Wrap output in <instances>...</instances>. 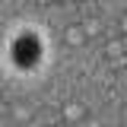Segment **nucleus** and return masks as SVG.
Wrapping results in <instances>:
<instances>
[{"instance_id": "nucleus-9", "label": "nucleus", "mask_w": 127, "mask_h": 127, "mask_svg": "<svg viewBox=\"0 0 127 127\" xmlns=\"http://www.w3.org/2000/svg\"><path fill=\"white\" fill-rule=\"evenodd\" d=\"M38 3H54V0H38Z\"/></svg>"}, {"instance_id": "nucleus-1", "label": "nucleus", "mask_w": 127, "mask_h": 127, "mask_svg": "<svg viewBox=\"0 0 127 127\" xmlns=\"http://www.w3.org/2000/svg\"><path fill=\"white\" fill-rule=\"evenodd\" d=\"M13 61H16L19 70H32L35 64L41 61V41H38L35 32L16 35V41H13Z\"/></svg>"}, {"instance_id": "nucleus-8", "label": "nucleus", "mask_w": 127, "mask_h": 127, "mask_svg": "<svg viewBox=\"0 0 127 127\" xmlns=\"http://www.w3.org/2000/svg\"><path fill=\"white\" fill-rule=\"evenodd\" d=\"M121 41H124V51H127V35H124V38H121Z\"/></svg>"}, {"instance_id": "nucleus-6", "label": "nucleus", "mask_w": 127, "mask_h": 127, "mask_svg": "<svg viewBox=\"0 0 127 127\" xmlns=\"http://www.w3.org/2000/svg\"><path fill=\"white\" fill-rule=\"evenodd\" d=\"M118 22H121V35H127V13L121 16V19H118Z\"/></svg>"}, {"instance_id": "nucleus-5", "label": "nucleus", "mask_w": 127, "mask_h": 127, "mask_svg": "<svg viewBox=\"0 0 127 127\" xmlns=\"http://www.w3.org/2000/svg\"><path fill=\"white\" fill-rule=\"evenodd\" d=\"M105 54H108L111 61H118L121 54H127V51H124V41H121V38H114V41H108V51H105Z\"/></svg>"}, {"instance_id": "nucleus-7", "label": "nucleus", "mask_w": 127, "mask_h": 127, "mask_svg": "<svg viewBox=\"0 0 127 127\" xmlns=\"http://www.w3.org/2000/svg\"><path fill=\"white\" fill-rule=\"evenodd\" d=\"M0 114H10V102H3V98H0Z\"/></svg>"}, {"instance_id": "nucleus-3", "label": "nucleus", "mask_w": 127, "mask_h": 127, "mask_svg": "<svg viewBox=\"0 0 127 127\" xmlns=\"http://www.w3.org/2000/svg\"><path fill=\"white\" fill-rule=\"evenodd\" d=\"M83 118H86V108H83L79 102H67V105H64V121H67V124L76 127Z\"/></svg>"}, {"instance_id": "nucleus-4", "label": "nucleus", "mask_w": 127, "mask_h": 127, "mask_svg": "<svg viewBox=\"0 0 127 127\" xmlns=\"http://www.w3.org/2000/svg\"><path fill=\"white\" fill-rule=\"evenodd\" d=\"M79 26H83V32H86V38H95V35H102V19H98V16H86Z\"/></svg>"}, {"instance_id": "nucleus-2", "label": "nucleus", "mask_w": 127, "mask_h": 127, "mask_svg": "<svg viewBox=\"0 0 127 127\" xmlns=\"http://www.w3.org/2000/svg\"><path fill=\"white\" fill-rule=\"evenodd\" d=\"M64 41H67L70 48H79V45H86L89 38H86V32H83V26H79V22H70V26L64 29Z\"/></svg>"}]
</instances>
